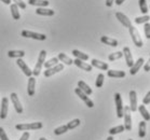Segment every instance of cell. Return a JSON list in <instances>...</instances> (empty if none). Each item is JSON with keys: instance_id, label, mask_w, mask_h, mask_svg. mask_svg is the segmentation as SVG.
Segmentation results:
<instances>
[{"instance_id": "cell-1", "label": "cell", "mask_w": 150, "mask_h": 140, "mask_svg": "<svg viewBox=\"0 0 150 140\" xmlns=\"http://www.w3.org/2000/svg\"><path fill=\"white\" fill-rule=\"evenodd\" d=\"M43 127V123L41 122H36V123H21L17 124L15 128L20 132H27V130H36L41 129Z\"/></svg>"}, {"instance_id": "cell-2", "label": "cell", "mask_w": 150, "mask_h": 140, "mask_svg": "<svg viewBox=\"0 0 150 140\" xmlns=\"http://www.w3.org/2000/svg\"><path fill=\"white\" fill-rule=\"evenodd\" d=\"M45 56H47V52L45 50H42L40 51V54H39V57H38V62L37 64L35 65V68L33 70V75L34 77H38V75H40L41 72V69L43 67V63L45 61Z\"/></svg>"}, {"instance_id": "cell-3", "label": "cell", "mask_w": 150, "mask_h": 140, "mask_svg": "<svg viewBox=\"0 0 150 140\" xmlns=\"http://www.w3.org/2000/svg\"><path fill=\"white\" fill-rule=\"evenodd\" d=\"M129 30H130V34H131V37H132V40H133L134 44L136 45L137 48H142L144 44V42H143V40H142V37H140L138 30H137L134 26H131V27L129 28Z\"/></svg>"}, {"instance_id": "cell-4", "label": "cell", "mask_w": 150, "mask_h": 140, "mask_svg": "<svg viewBox=\"0 0 150 140\" xmlns=\"http://www.w3.org/2000/svg\"><path fill=\"white\" fill-rule=\"evenodd\" d=\"M123 117H124V128L127 132H131L132 130V117H131V110L129 106H124Z\"/></svg>"}, {"instance_id": "cell-5", "label": "cell", "mask_w": 150, "mask_h": 140, "mask_svg": "<svg viewBox=\"0 0 150 140\" xmlns=\"http://www.w3.org/2000/svg\"><path fill=\"white\" fill-rule=\"evenodd\" d=\"M22 37L25 38H31V39H35V40H39V41H45L47 39V36L43 34H39V32H34V31L30 30H23L21 32Z\"/></svg>"}, {"instance_id": "cell-6", "label": "cell", "mask_w": 150, "mask_h": 140, "mask_svg": "<svg viewBox=\"0 0 150 140\" xmlns=\"http://www.w3.org/2000/svg\"><path fill=\"white\" fill-rule=\"evenodd\" d=\"M115 103H116V109H117V116L121 119L123 117V110H124V106L122 103V97L120 95V93H116L115 94Z\"/></svg>"}, {"instance_id": "cell-7", "label": "cell", "mask_w": 150, "mask_h": 140, "mask_svg": "<svg viewBox=\"0 0 150 140\" xmlns=\"http://www.w3.org/2000/svg\"><path fill=\"white\" fill-rule=\"evenodd\" d=\"M75 93L77 94V95H78L79 98L81 99L82 101H83V103H84L85 105H86V107H89V108H93V107H94V103H93L92 100H91V99L89 98V96L86 95L85 93L82 92V91L80 89H79V87L75 89Z\"/></svg>"}, {"instance_id": "cell-8", "label": "cell", "mask_w": 150, "mask_h": 140, "mask_svg": "<svg viewBox=\"0 0 150 140\" xmlns=\"http://www.w3.org/2000/svg\"><path fill=\"white\" fill-rule=\"evenodd\" d=\"M10 99H11V101H12V103H13L15 111H16L18 114L23 113V106H22V103H21L20 99H18V96H17L16 93H12V94L10 95Z\"/></svg>"}, {"instance_id": "cell-9", "label": "cell", "mask_w": 150, "mask_h": 140, "mask_svg": "<svg viewBox=\"0 0 150 140\" xmlns=\"http://www.w3.org/2000/svg\"><path fill=\"white\" fill-rule=\"evenodd\" d=\"M9 112V99L7 97H4L1 100V109H0V119L4 120L7 117Z\"/></svg>"}, {"instance_id": "cell-10", "label": "cell", "mask_w": 150, "mask_h": 140, "mask_svg": "<svg viewBox=\"0 0 150 140\" xmlns=\"http://www.w3.org/2000/svg\"><path fill=\"white\" fill-rule=\"evenodd\" d=\"M16 64L17 66L21 68V70L24 72V75H26V77H28V78H30L31 75H33V71L30 70V68L28 67L27 65H26V63L22 59V58H17V61H16Z\"/></svg>"}, {"instance_id": "cell-11", "label": "cell", "mask_w": 150, "mask_h": 140, "mask_svg": "<svg viewBox=\"0 0 150 140\" xmlns=\"http://www.w3.org/2000/svg\"><path fill=\"white\" fill-rule=\"evenodd\" d=\"M63 69H64V65H63V64H57V65H55L54 67H51V68L47 69V70L43 72V75H45V78H49V77H52V75H55V73L62 71Z\"/></svg>"}, {"instance_id": "cell-12", "label": "cell", "mask_w": 150, "mask_h": 140, "mask_svg": "<svg viewBox=\"0 0 150 140\" xmlns=\"http://www.w3.org/2000/svg\"><path fill=\"white\" fill-rule=\"evenodd\" d=\"M123 56H124V58H125V63L126 65H127V67H132V66L134 65V61H133V55H132V53H131V50L130 48H127V46H125V48H123Z\"/></svg>"}, {"instance_id": "cell-13", "label": "cell", "mask_w": 150, "mask_h": 140, "mask_svg": "<svg viewBox=\"0 0 150 140\" xmlns=\"http://www.w3.org/2000/svg\"><path fill=\"white\" fill-rule=\"evenodd\" d=\"M116 17L124 27L130 28L131 26H132V23H131V21L129 20V17L126 16L125 14L121 13V12H116Z\"/></svg>"}, {"instance_id": "cell-14", "label": "cell", "mask_w": 150, "mask_h": 140, "mask_svg": "<svg viewBox=\"0 0 150 140\" xmlns=\"http://www.w3.org/2000/svg\"><path fill=\"white\" fill-rule=\"evenodd\" d=\"M130 110L131 111H137V94L135 91H131L130 92Z\"/></svg>"}, {"instance_id": "cell-15", "label": "cell", "mask_w": 150, "mask_h": 140, "mask_svg": "<svg viewBox=\"0 0 150 140\" xmlns=\"http://www.w3.org/2000/svg\"><path fill=\"white\" fill-rule=\"evenodd\" d=\"M74 64H75L78 68H80V69H82V70H84V71H88V72H90V71H92V69H93V67L91 65H89V64H86V63H84L83 61H80V59H77L76 58L75 61H74Z\"/></svg>"}, {"instance_id": "cell-16", "label": "cell", "mask_w": 150, "mask_h": 140, "mask_svg": "<svg viewBox=\"0 0 150 140\" xmlns=\"http://www.w3.org/2000/svg\"><path fill=\"white\" fill-rule=\"evenodd\" d=\"M91 66H92V67H95V68L100 69V70H108V68H109V66H108L107 63H104V62H102V61L95 59V58H93L92 59Z\"/></svg>"}, {"instance_id": "cell-17", "label": "cell", "mask_w": 150, "mask_h": 140, "mask_svg": "<svg viewBox=\"0 0 150 140\" xmlns=\"http://www.w3.org/2000/svg\"><path fill=\"white\" fill-rule=\"evenodd\" d=\"M143 64H144V58L143 57H139L138 59H137V62L134 63V65L131 67V69H130V73H131V75H136L137 72L139 71V69L142 68Z\"/></svg>"}, {"instance_id": "cell-18", "label": "cell", "mask_w": 150, "mask_h": 140, "mask_svg": "<svg viewBox=\"0 0 150 140\" xmlns=\"http://www.w3.org/2000/svg\"><path fill=\"white\" fill-rule=\"evenodd\" d=\"M35 87H36V79H35V77L31 75L30 78L28 79V84H27V93L29 96L35 95Z\"/></svg>"}, {"instance_id": "cell-19", "label": "cell", "mask_w": 150, "mask_h": 140, "mask_svg": "<svg viewBox=\"0 0 150 140\" xmlns=\"http://www.w3.org/2000/svg\"><path fill=\"white\" fill-rule=\"evenodd\" d=\"M137 110L139 111L140 115L143 116V119L145 122H148V121H150V113L148 112V110L146 109V107H145V105H140V106L137 107Z\"/></svg>"}, {"instance_id": "cell-20", "label": "cell", "mask_w": 150, "mask_h": 140, "mask_svg": "<svg viewBox=\"0 0 150 140\" xmlns=\"http://www.w3.org/2000/svg\"><path fill=\"white\" fill-rule=\"evenodd\" d=\"M28 4L30 6H35V7L45 8L50 4V2L48 0H28Z\"/></svg>"}, {"instance_id": "cell-21", "label": "cell", "mask_w": 150, "mask_h": 140, "mask_svg": "<svg viewBox=\"0 0 150 140\" xmlns=\"http://www.w3.org/2000/svg\"><path fill=\"white\" fill-rule=\"evenodd\" d=\"M36 13L38 15H43V16H53L54 15V11L51 9H45V8H38L36 10Z\"/></svg>"}, {"instance_id": "cell-22", "label": "cell", "mask_w": 150, "mask_h": 140, "mask_svg": "<svg viewBox=\"0 0 150 140\" xmlns=\"http://www.w3.org/2000/svg\"><path fill=\"white\" fill-rule=\"evenodd\" d=\"M100 41H102L104 44L110 45V46H118V41H117L116 39H112V38L103 36V37H100Z\"/></svg>"}, {"instance_id": "cell-23", "label": "cell", "mask_w": 150, "mask_h": 140, "mask_svg": "<svg viewBox=\"0 0 150 140\" xmlns=\"http://www.w3.org/2000/svg\"><path fill=\"white\" fill-rule=\"evenodd\" d=\"M78 87L81 89L83 93H85L88 96L91 95V94L93 93L92 89H91V87H90V86L88 85L85 82H83V81H79V82H78Z\"/></svg>"}, {"instance_id": "cell-24", "label": "cell", "mask_w": 150, "mask_h": 140, "mask_svg": "<svg viewBox=\"0 0 150 140\" xmlns=\"http://www.w3.org/2000/svg\"><path fill=\"white\" fill-rule=\"evenodd\" d=\"M107 75L109 78H124L125 72L122 71V70H108Z\"/></svg>"}, {"instance_id": "cell-25", "label": "cell", "mask_w": 150, "mask_h": 140, "mask_svg": "<svg viewBox=\"0 0 150 140\" xmlns=\"http://www.w3.org/2000/svg\"><path fill=\"white\" fill-rule=\"evenodd\" d=\"M72 55H74L77 59H80V61H83V62L89 59V55L85 54V53H83V52H81V51H79V50H72Z\"/></svg>"}, {"instance_id": "cell-26", "label": "cell", "mask_w": 150, "mask_h": 140, "mask_svg": "<svg viewBox=\"0 0 150 140\" xmlns=\"http://www.w3.org/2000/svg\"><path fill=\"white\" fill-rule=\"evenodd\" d=\"M57 58H58V61H61L62 63H64V64H66V65H68V66H70V65L74 64V61H72L70 57H68L65 53H59L58 56H57Z\"/></svg>"}, {"instance_id": "cell-27", "label": "cell", "mask_w": 150, "mask_h": 140, "mask_svg": "<svg viewBox=\"0 0 150 140\" xmlns=\"http://www.w3.org/2000/svg\"><path fill=\"white\" fill-rule=\"evenodd\" d=\"M10 9H11V14H12V17H13L14 20H20L21 18V14H20V11H18V7H17V4H12L10 6Z\"/></svg>"}, {"instance_id": "cell-28", "label": "cell", "mask_w": 150, "mask_h": 140, "mask_svg": "<svg viewBox=\"0 0 150 140\" xmlns=\"http://www.w3.org/2000/svg\"><path fill=\"white\" fill-rule=\"evenodd\" d=\"M8 56L11 58H23L25 56V51H9L8 52Z\"/></svg>"}, {"instance_id": "cell-29", "label": "cell", "mask_w": 150, "mask_h": 140, "mask_svg": "<svg viewBox=\"0 0 150 140\" xmlns=\"http://www.w3.org/2000/svg\"><path fill=\"white\" fill-rule=\"evenodd\" d=\"M146 123L145 121H140L139 125H138V136L140 138H144L146 136Z\"/></svg>"}, {"instance_id": "cell-30", "label": "cell", "mask_w": 150, "mask_h": 140, "mask_svg": "<svg viewBox=\"0 0 150 140\" xmlns=\"http://www.w3.org/2000/svg\"><path fill=\"white\" fill-rule=\"evenodd\" d=\"M124 130H125V128H124V125H118V126H116V127L110 128L109 134H110V136H113V135H117V134L123 133Z\"/></svg>"}, {"instance_id": "cell-31", "label": "cell", "mask_w": 150, "mask_h": 140, "mask_svg": "<svg viewBox=\"0 0 150 140\" xmlns=\"http://www.w3.org/2000/svg\"><path fill=\"white\" fill-rule=\"evenodd\" d=\"M138 4H139L140 12L143 14H145V15H147L148 10H149V7H148V4H147V1L146 0H138Z\"/></svg>"}, {"instance_id": "cell-32", "label": "cell", "mask_w": 150, "mask_h": 140, "mask_svg": "<svg viewBox=\"0 0 150 140\" xmlns=\"http://www.w3.org/2000/svg\"><path fill=\"white\" fill-rule=\"evenodd\" d=\"M58 64V58L57 57H53L51 59H49L48 62H45L43 66H45V69H49L51 68V67H54L55 65H57Z\"/></svg>"}, {"instance_id": "cell-33", "label": "cell", "mask_w": 150, "mask_h": 140, "mask_svg": "<svg viewBox=\"0 0 150 140\" xmlns=\"http://www.w3.org/2000/svg\"><path fill=\"white\" fill-rule=\"evenodd\" d=\"M123 57V53L121 51L119 52H115V53H111V54H109V56H108V59H109L110 62H115V61H117V59H120V58Z\"/></svg>"}, {"instance_id": "cell-34", "label": "cell", "mask_w": 150, "mask_h": 140, "mask_svg": "<svg viewBox=\"0 0 150 140\" xmlns=\"http://www.w3.org/2000/svg\"><path fill=\"white\" fill-rule=\"evenodd\" d=\"M149 20H150L149 15L138 16L135 18V23H136V24H146V23H149Z\"/></svg>"}, {"instance_id": "cell-35", "label": "cell", "mask_w": 150, "mask_h": 140, "mask_svg": "<svg viewBox=\"0 0 150 140\" xmlns=\"http://www.w3.org/2000/svg\"><path fill=\"white\" fill-rule=\"evenodd\" d=\"M81 124V121L79 119H75L72 120V121H70L68 124H67V127H68V130L69 129H75L76 127H78L79 125Z\"/></svg>"}, {"instance_id": "cell-36", "label": "cell", "mask_w": 150, "mask_h": 140, "mask_svg": "<svg viewBox=\"0 0 150 140\" xmlns=\"http://www.w3.org/2000/svg\"><path fill=\"white\" fill-rule=\"evenodd\" d=\"M66 132H68V127H67V125H62V126L57 127V128H55L54 129V134L55 135H57V136L65 134Z\"/></svg>"}, {"instance_id": "cell-37", "label": "cell", "mask_w": 150, "mask_h": 140, "mask_svg": "<svg viewBox=\"0 0 150 140\" xmlns=\"http://www.w3.org/2000/svg\"><path fill=\"white\" fill-rule=\"evenodd\" d=\"M104 80H105V75H103V73H99L97 75V78H96V81H95V86L96 87H102L103 84H104Z\"/></svg>"}, {"instance_id": "cell-38", "label": "cell", "mask_w": 150, "mask_h": 140, "mask_svg": "<svg viewBox=\"0 0 150 140\" xmlns=\"http://www.w3.org/2000/svg\"><path fill=\"white\" fill-rule=\"evenodd\" d=\"M144 30H145V34H146L147 39H150V23H146L144 25Z\"/></svg>"}, {"instance_id": "cell-39", "label": "cell", "mask_w": 150, "mask_h": 140, "mask_svg": "<svg viewBox=\"0 0 150 140\" xmlns=\"http://www.w3.org/2000/svg\"><path fill=\"white\" fill-rule=\"evenodd\" d=\"M14 2H15V4H17V7L21 8V9H23V10H25L26 9V4H25L23 0H13Z\"/></svg>"}, {"instance_id": "cell-40", "label": "cell", "mask_w": 150, "mask_h": 140, "mask_svg": "<svg viewBox=\"0 0 150 140\" xmlns=\"http://www.w3.org/2000/svg\"><path fill=\"white\" fill-rule=\"evenodd\" d=\"M0 140H10L2 127H0Z\"/></svg>"}, {"instance_id": "cell-41", "label": "cell", "mask_w": 150, "mask_h": 140, "mask_svg": "<svg viewBox=\"0 0 150 140\" xmlns=\"http://www.w3.org/2000/svg\"><path fill=\"white\" fill-rule=\"evenodd\" d=\"M150 103V91L146 94L143 99V105H149Z\"/></svg>"}, {"instance_id": "cell-42", "label": "cell", "mask_w": 150, "mask_h": 140, "mask_svg": "<svg viewBox=\"0 0 150 140\" xmlns=\"http://www.w3.org/2000/svg\"><path fill=\"white\" fill-rule=\"evenodd\" d=\"M29 136H30L29 133H28V132H25V133L22 135V137L20 138V140H28L29 139Z\"/></svg>"}, {"instance_id": "cell-43", "label": "cell", "mask_w": 150, "mask_h": 140, "mask_svg": "<svg viewBox=\"0 0 150 140\" xmlns=\"http://www.w3.org/2000/svg\"><path fill=\"white\" fill-rule=\"evenodd\" d=\"M144 70L146 72H149L150 71V58H149V61L145 64V66H144Z\"/></svg>"}, {"instance_id": "cell-44", "label": "cell", "mask_w": 150, "mask_h": 140, "mask_svg": "<svg viewBox=\"0 0 150 140\" xmlns=\"http://www.w3.org/2000/svg\"><path fill=\"white\" fill-rule=\"evenodd\" d=\"M113 2H115V0H106V6H107L108 8L112 7Z\"/></svg>"}, {"instance_id": "cell-45", "label": "cell", "mask_w": 150, "mask_h": 140, "mask_svg": "<svg viewBox=\"0 0 150 140\" xmlns=\"http://www.w3.org/2000/svg\"><path fill=\"white\" fill-rule=\"evenodd\" d=\"M124 1H125V0H115V2H116L117 6H121V4H122Z\"/></svg>"}, {"instance_id": "cell-46", "label": "cell", "mask_w": 150, "mask_h": 140, "mask_svg": "<svg viewBox=\"0 0 150 140\" xmlns=\"http://www.w3.org/2000/svg\"><path fill=\"white\" fill-rule=\"evenodd\" d=\"M4 4H11V0H1Z\"/></svg>"}, {"instance_id": "cell-47", "label": "cell", "mask_w": 150, "mask_h": 140, "mask_svg": "<svg viewBox=\"0 0 150 140\" xmlns=\"http://www.w3.org/2000/svg\"><path fill=\"white\" fill-rule=\"evenodd\" d=\"M106 140H113V136H109Z\"/></svg>"}, {"instance_id": "cell-48", "label": "cell", "mask_w": 150, "mask_h": 140, "mask_svg": "<svg viewBox=\"0 0 150 140\" xmlns=\"http://www.w3.org/2000/svg\"><path fill=\"white\" fill-rule=\"evenodd\" d=\"M39 140H48V139H45V138H43V137H41V138Z\"/></svg>"}, {"instance_id": "cell-49", "label": "cell", "mask_w": 150, "mask_h": 140, "mask_svg": "<svg viewBox=\"0 0 150 140\" xmlns=\"http://www.w3.org/2000/svg\"><path fill=\"white\" fill-rule=\"evenodd\" d=\"M127 140H133V139H127Z\"/></svg>"}, {"instance_id": "cell-50", "label": "cell", "mask_w": 150, "mask_h": 140, "mask_svg": "<svg viewBox=\"0 0 150 140\" xmlns=\"http://www.w3.org/2000/svg\"><path fill=\"white\" fill-rule=\"evenodd\" d=\"M149 54H150V53H149Z\"/></svg>"}]
</instances>
